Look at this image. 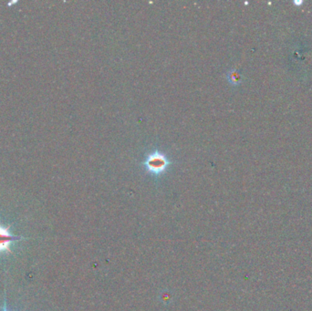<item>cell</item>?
I'll list each match as a JSON object with an SVG mask.
<instances>
[{
  "mask_svg": "<svg viewBox=\"0 0 312 311\" xmlns=\"http://www.w3.org/2000/svg\"><path fill=\"white\" fill-rule=\"evenodd\" d=\"M303 3H304L303 0H294V1H293V4H294L295 6H297V7L301 6Z\"/></svg>",
  "mask_w": 312,
  "mask_h": 311,
  "instance_id": "cell-4",
  "label": "cell"
},
{
  "mask_svg": "<svg viewBox=\"0 0 312 311\" xmlns=\"http://www.w3.org/2000/svg\"><path fill=\"white\" fill-rule=\"evenodd\" d=\"M3 311H7V303H6V299H5V301H4V308H3Z\"/></svg>",
  "mask_w": 312,
  "mask_h": 311,
  "instance_id": "cell-5",
  "label": "cell"
},
{
  "mask_svg": "<svg viewBox=\"0 0 312 311\" xmlns=\"http://www.w3.org/2000/svg\"><path fill=\"white\" fill-rule=\"evenodd\" d=\"M227 79L231 85L237 86L242 83V75L236 69H231L227 73Z\"/></svg>",
  "mask_w": 312,
  "mask_h": 311,
  "instance_id": "cell-3",
  "label": "cell"
},
{
  "mask_svg": "<svg viewBox=\"0 0 312 311\" xmlns=\"http://www.w3.org/2000/svg\"><path fill=\"white\" fill-rule=\"evenodd\" d=\"M171 164L166 154L159 150H153L146 154V159L143 162L146 172L155 177L166 173Z\"/></svg>",
  "mask_w": 312,
  "mask_h": 311,
  "instance_id": "cell-1",
  "label": "cell"
},
{
  "mask_svg": "<svg viewBox=\"0 0 312 311\" xmlns=\"http://www.w3.org/2000/svg\"><path fill=\"white\" fill-rule=\"evenodd\" d=\"M9 228H10V226L6 228L0 224V254L7 253V252L8 254H11L12 253L11 249H10L11 243L17 241V240L28 239V238H24L23 236H21V235L11 234L9 231Z\"/></svg>",
  "mask_w": 312,
  "mask_h": 311,
  "instance_id": "cell-2",
  "label": "cell"
}]
</instances>
